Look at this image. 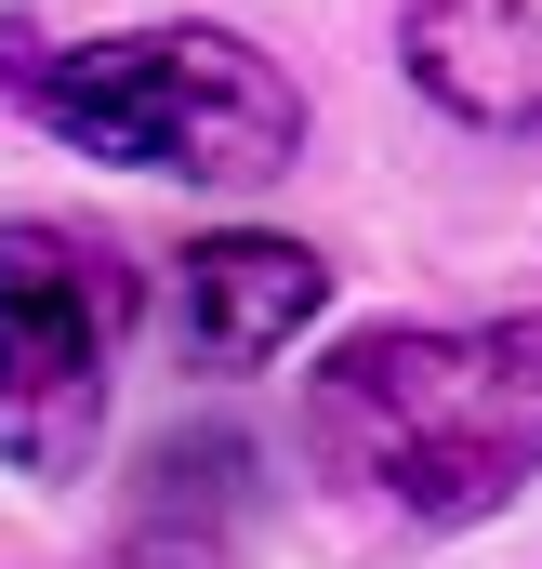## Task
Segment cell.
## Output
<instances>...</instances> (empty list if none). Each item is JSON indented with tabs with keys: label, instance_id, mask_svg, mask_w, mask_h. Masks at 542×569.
<instances>
[{
	"label": "cell",
	"instance_id": "cell-5",
	"mask_svg": "<svg viewBox=\"0 0 542 569\" xmlns=\"http://www.w3.org/2000/svg\"><path fill=\"white\" fill-rule=\"evenodd\" d=\"M410 80L476 120V133H542V0H410Z\"/></svg>",
	"mask_w": 542,
	"mask_h": 569
},
{
	"label": "cell",
	"instance_id": "cell-6",
	"mask_svg": "<svg viewBox=\"0 0 542 569\" xmlns=\"http://www.w3.org/2000/svg\"><path fill=\"white\" fill-rule=\"evenodd\" d=\"M107 569H225V543H212V517H199V503H145V530H133Z\"/></svg>",
	"mask_w": 542,
	"mask_h": 569
},
{
	"label": "cell",
	"instance_id": "cell-4",
	"mask_svg": "<svg viewBox=\"0 0 542 569\" xmlns=\"http://www.w3.org/2000/svg\"><path fill=\"white\" fill-rule=\"evenodd\" d=\"M318 305H331V266L304 239L239 226V239H185L172 252V318H185V358L199 371H265Z\"/></svg>",
	"mask_w": 542,
	"mask_h": 569
},
{
	"label": "cell",
	"instance_id": "cell-2",
	"mask_svg": "<svg viewBox=\"0 0 542 569\" xmlns=\"http://www.w3.org/2000/svg\"><path fill=\"white\" fill-rule=\"evenodd\" d=\"M0 93L80 159L172 172V186H278L304 159V93L239 27H120V40L0 27Z\"/></svg>",
	"mask_w": 542,
	"mask_h": 569
},
{
	"label": "cell",
	"instance_id": "cell-1",
	"mask_svg": "<svg viewBox=\"0 0 542 569\" xmlns=\"http://www.w3.org/2000/svg\"><path fill=\"white\" fill-rule=\"evenodd\" d=\"M304 437L344 490L398 503L423 530L503 517L542 463V318H476V331H358L318 358Z\"/></svg>",
	"mask_w": 542,
	"mask_h": 569
},
{
	"label": "cell",
	"instance_id": "cell-3",
	"mask_svg": "<svg viewBox=\"0 0 542 569\" xmlns=\"http://www.w3.org/2000/svg\"><path fill=\"white\" fill-rule=\"evenodd\" d=\"M120 331H133V266L93 226H0V450L67 490L107 450V385H120Z\"/></svg>",
	"mask_w": 542,
	"mask_h": 569
}]
</instances>
